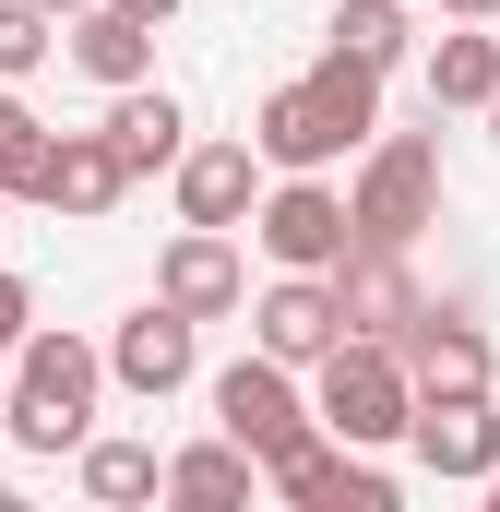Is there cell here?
I'll return each instance as SVG.
<instances>
[{
    "instance_id": "obj_14",
    "label": "cell",
    "mask_w": 500,
    "mask_h": 512,
    "mask_svg": "<svg viewBox=\"0 0 500 512\" xmlns=\"http://www.w3.org/2000/svg\"><path fill=\"white\" fill-rule=\"evenodd\" d=\"M334 298H346V334H381V346H405V322L429 310L417 274H405V251H381V239H358V251L334 262Z\"/></svg>"
},
{
    "instance_id": "obj_13",
    "label": "cell",
    "mask_w": 500,
    "mask_h": 512,
    "mask_svg": "<svg viewBox=\"0 0 500 512\" xmlns=\"http://www.w3.org/2000/svg\"><path fill=\"white\" fill-rule=\"evenodd\" d=\"M262 215V143H191L179 155V227H250Z\"/></svg>"
},
{
    "instance_id": "obj_27",
    "label": "cell",
    "mask_w": 500,
    "mask_h": 512,
    "mask_svg": "<svg viewBox=\"0 0 500 512\" xmlns=\"http://www.w3.org/2000/svg\"><path fill=\"white\" fill-rule=\"evenodd\" d=\"M48 12H60V24H72V12H96V0H48Z\"/></svg>"
},
{
    "instance_id": "obj_32",
    "label": "cell",
    "mask_w": 500,
    "mask_h": 512,
    "mask_svg": "<svg viewBox=\"0 0 500 512\" xmlns=\"http://www.w3.org/2000/svg\"><path fill=\"white\" fill-rule=\"evenodd\" d=\"M0 512H12V489H0Z\"/></svg>"
},
{
    "instance_id": "obj_31",
    "label": "cell",
    "mask_w": 500,
    "mask_h": 512,
    "mask_svg": "<svg viewBox=\"0 0 500 512\" xmlns=\"http://www.w3.org/2000/svg\"><path fill=\"white\" fill-rule=\"evenodd\" d=\"M489 512H500V477H489Z\"/></svg>"
},
{
    "instance_id": "obj_17",
    "label": "cell",
    "mask_w": 500,
    "mask_h": 512,
    "mask_svg": "<svg viewBox=\"0 0 500 512\" xmlns=\"http://www.w3.org/2000/svg\"><path fill=\"white\" fill-rule=\"evenodd\" d=\"M96 131H108V143L131 155V179H155V167H179V155H191V143H179L191 120H179V96H167V84H120Z\"/></svg>"
},
{
    "instance_id": "obj_5",
    "label": "cell",
    "mask_w": 500,
    "mask_h": 512,
    "mask_svg": "<svg viewBox=\"0 0 500 512\" xmlns=\"http://www.w3.org/2000/svg\"><path fill=\"white\" fill-rule=\"evenodd\" d=\"M250 239H262V262H274V274H334V262L358 251V203H346L322 167H286V179L262 191Z\"/></svg>"
},
{
    "instance_id": "obj_7",
    "label": "cell",
    "mask_w": 500,
    "mask_h": 512,
    "mask_svg": "<svg viewBox=\"0 0 500 512\" xmlns=\"http://www.w3.org/2000/svg\"><path fill=\"white\" fill-rule=\"evenodd\" d=\"M108 370H120V393H131V405H167V393L203 370V322H191L179 298H143L120 334H108Z\"/></svg>"
},
{
    "instance_id": "obj_19",
    "label": "cell",
    "mask_w": 500,
    "mask_h": 512,
    "mask_svg": "<svg viewBox=\"0 0 500 512\" xmlns=\"http://www.w3.org/2000/svg\"><path fill=\"white\" fill-rule=\"evenodd\" d=\"M489 96H500V36L489 24H453L429 48V108H489Z\"/></svg>"
},
{
    "instance_id": "obj_29",
    "label": "cell",
    "mask_w": 500,
    "mask_h": 512,
    "mask_svg": "<svg viewBox=\"0 0 500 512\" xmlns=\"http://www.w3.org/2000/svg\"><path fill=\"white\" fill-rule=\"evenodd\" d=\"M0 239H12V191H0Z\"/></svg>"
},
{
    "instance_id": "obj_22",
    "label": "cell",
    "mask_w": 500,
    "mask_h": 512,
    "mask_svg": "<svg viewBox=\"0 0 500 512\" xmlns=\"http://www.w3.org/2000/svg\"><path fill=\"white\" fill-rule=\"evenodd\" d=\"M405 12H417V0H346V12H334V48H358V60L393 72V60H405V36H417Z\"/></svg>"
},
{
    "instance_id": "obj_23",
    "label": "cell",
    "mask_w": 500,
    "mask_h": 512,
    "mask_svg": "<svg viewBox=\"0 0 500 512\" xmlns=\"http://www.w3.org/2000/svg\"><path fill=\"white\" fill-rule=\"evenodd\" d=\"M48 48H60V12L48 0H0V84H24Z\"/></svg>"
},
{
    "instance_id": "obj_28",
    "label": "cell",
    "mask_w": 500,
    "mask_h": 512,
    "mask_svg": "<svg viewBox=\"0 0 500 512\" xmlns=\"http://www.w3.org/2000/svg\"><path fill=\"white\" fill-rule=\"evenodd\" d=\"M0 441H12V382H0Z\"/></svg>"
},
{
    "instance_id": "obj_9",
    "label": "cell",
    "mask_w": 500,
    "mask_h": 512,
    "mask_svg": "<svg viewBox=\"0 0 500 512\" xmlns=\"http://www.w3.org/2000/svg\"><path fill=\"white\" fill-rule=\"evenodd\" d=\"M417 465L441 477V489H489L500 477V405L489 393H417Z\"/></svg>"
},
{
    "instance_id": "obj_26",
    "label": "cell",
    "mask_w": 500,
    "mask_h": 512,
    "mask_svg": "<svg viewBox=\"0 0 500 512\" xmlns=\"http://www.w3.org/2000/svg\"><path fill=\"white\" fill-rule=\"evenodd\" d=\"M131 12H155V24H167V12H179V0H131Z\"/></svg>"
},
{
    "instance_id": "obj_1",
    "label": "cell",
    "mask_w": 500,
    "mask_h": 512,
    "mask_svg": "<svg viewBox=\"0 0 500 512\" xmlns=\"http://www.w3.org/2000/svg\"><path fill=\"white\" fill-rule=\"evenodd\" d=\"M370 131H381V60L322 48V72L262 96L250 143H262V167H334V155H370Z\"/></svg>"
},
{
    "instance_id": "obj_21",
    "label": "cell",
    "mask_w": 500,
    "mask_h": 512,
    "mask_svg": "<svg viewBox=\"0 0 500 512\" xmlns=\"http://www.w3.org/2000/svg\"><path fill=\"white\" fill-rule=\"evenodd\" d=\"M36 179H48V131H36V108L0 84V191H12V203H36Z\"/></svg>"
},
{
    "instance_id": "obj_10",
    "label": "cell",
    "mask_w": 500,
    "mask_h": 512,
    "mask_svg": "<svg viewBox=\"0 0 500 512\" xmlns=\"http://www.w3.org/2000/svg\"><path fill=\"white\" fill-rule=\"evenodd\" d=\"M274 489H286L298 512H393V477H381L358 441H334V429H322V441H298V453L274 465Z\"/></svg>"
},
{
    "instance_id": "obj_30",
    "label": "cell",
    "mask_w": 500,
    "mask_h": 512,
    "mask_svg": "<svg viewBox=\"0 0 500 512\" xmlns=\"http://www.w3.org/2000/svg\"><path fill=\"white\" fill-rule=\"evenodd\" d=\"M489 143H500V96H489Z\"/></svg>"
},
{
    "instance_id": "obj_8",
    "label": "cell",
    "mask_w": 500,
    "mask_h": 512,
    "mask_svg": "<svg viewBox=\"0 0 500 512\" xmlns=\"http://www.w3.org/2000/svg\"><path fill=\"white\" fill-rule=\"evenodd\" d=\"M250 346L286 358V370H322V358L346 346V298H334V274H274V286L250 298Z\"/></svg>"
},
{
    "instance_id": "obj_15",
    "label": "cell",
    "mask_w": 500,
    "mask_h": 512,
    "mask_svg": "<svg viewBox=\"0 0 500 512\" xmlns=\"http://www.w3.org/2000/svg\"><path fill=\"white\" fill-rule=\"evenodd\" d=\"M155 298H179L191 322H227V310L250 298L239 251H227V227H179V239H167V262H155Z\"/></svg>"
},
{
    "instance_id": "obj_2",
    "label": "cell",
    "mask_w": 500,
    "mask_h": 512,
    "mask_svg": "<svg viewBox=\"0 0 500 512\" xmlns=\"http://www.w3.org/2000/svg\"><path fill=\"white\" fill-rule=\"evenodd\" d=\"M120 382L108 370V346H84V334H60V322H36L24 346H12V441L24 453H84L96 441V393Z\"/></svg>"
},
{
    "instance_id": "obj_6",
    "label": "cell",
    "mask_w": 500,
    "mask_h": 512,
    "mask_svg": "<svg viewBox=\"0 0 500 512\" xmlns=\"http://www.w3.org/2000/svg\"><path fill=\"white\" fill-rule=\"evenodd\" d=\"M215 429H227V441H250L262 465H286L298 441H322V405H298L286 358H262V346H250L239 370H215Z\"/></svg>"
},
{
    "instance_id": "obj_18",
    "label": "cell",
    "mask_w": 500,
    "mask_h": 512,
    "mask_svg": "<svg viewBox=\"0 0 500 512\" xmlns=\"http://www.w3.org/2000/svg\"><path fill=\"white\" fill-rule=\"evenodd\" d=\"M262 477H274V465H262L250 441H227V429H215V441H191V453L167 465V501H191V512H239Z\"/></svg>"
},
{
    "instance_id": "obj_11",
    "label": "cell",
    "mask_w": 500,
    "mask_h": 512,
    "mask_svg": "<svg viewBox=\"0 0 500 512\" xmlns=\"http://www.w3.org/2000/svg\"><path fill=\"white\" fill-rule=\"evenodd\" d=\"M120 191H131V155L108 143V131H48V179H36V203H48V215L96 227Z\"/></svg>"
},
{
    "instance_id": "obj_20",
    "label": "cell",
    "mask_w": 500,
    "mask_h": 512,
    "mask_svg": "<svg viewBox=\"0 0 500 512\" xmlns=\"http://www.w3.org/2000/svg\"><path fill=\"white\" fill-rule=\"evenodd\" d=\"M84 501H108V512L167 501V465H155V441H84Z\"/></svg>"
},
{
    "instance_id": "obj_24",
    "label": "cell",
    "mask_w": 500,
    "mask_h": 512,
    "mask_svg": "<svg viewBox=\"0 0 500 512\" xmlns=\"http://www.w3.org/2000/svg\"><path fill=\"white\" fill-rule=\"evenodd\" d=\"M24 334H36V286H24V274H0V358H12Z\"/></svg>"
},
{
    "instance_id": "obj_4",
    "label": "cell",
    "mask_w": 500,
    "mask_h": 512,
    "mask_svg": "<svg viewBox=\"0 0 500 512\" xmlns=\"http://www.w3.org/2000/svg\"><path fill=\"white\" fill-rule=\"evenodd\" d=\"M358 239L381 251H417L429 227H441V143L429 131H370V155H358Z\"/></svg>"
},
{
    "instance_id": "obj_25",
    "label": "cell",
    "mask_w": 500,
    "mask_h": 512,
    "mask_svg": "<svg viewBox=\"0 0 500 512\" xmlns=\"http://www.w3.org/2000/svg\"><path fill=\"white\" fill-rule=\"evenodd\" d=\"M417 12H453V24H500V0H417Z\"/></svg>"
},
{
    "instance_id": "obj_3",
    "label": "cell",
    "mask_w": 500,
    "mask_h": 512,
    "mask_svg": "<svg viewBox=\"0 0 500 512\" xmlns=\"http://www.w3.org/2000/svg\"><path fill=\"white\" fill-rule=\"evenodd\" d=\"M322 429H334V441H358V453L405 441V429H417V370H405V346L346 334V346L322 358Z\"/></svg>"
},
{
    "instance_id": "obj_12",
    "label": "cell",
    "mask_w": 500,
    "mask_h": 512,
    "mask_svg": "<svg viewBox=\"0 0 500 512\" xmlns=\"http://www.w3.org/2000/svg\"><path fill=\"white\" fill-rule=\"evenodd\" d=\"M60 60L84 72V84H155V12H131V0H96V12H72V36H60Z\"/></svg>"
},
{
    "instance_id": "obj_16",
    "label": "cell",
    "mask_w": 500,
    "mask_h": 512,
    "mask_svg": "<svg viewBox=\"0 0 500 512\" xmlns=\"http://www.w3.org/2000/svg\"><path fill=\"white\" fill-rule=\"evenodd\" d=\"M405 370H417V393H489V334H477V322H465V310H441V298H429V310H417V322H405Z\"/></svg>"
}]
</instances>
